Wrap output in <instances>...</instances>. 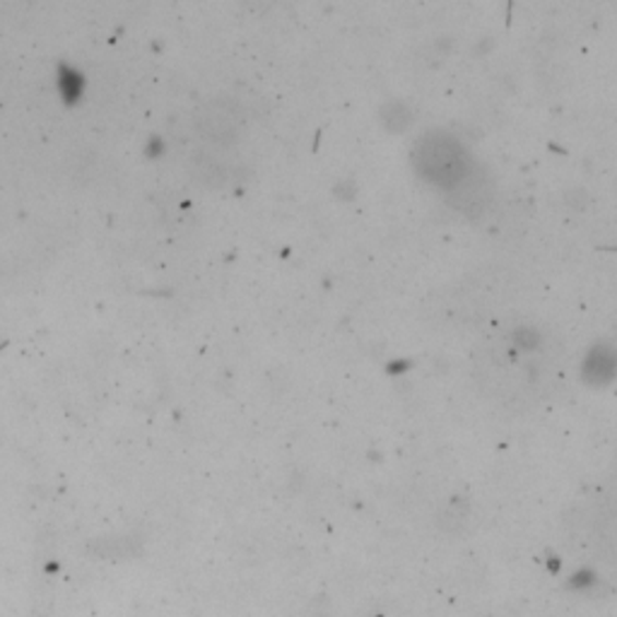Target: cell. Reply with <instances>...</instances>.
Listing matches in <instances>:
<instances>
[{
    "mask_svg": "<svg viewBox=\"0 0 617 617\" xmlns=\"http://www.w3.org/2000/svg\"><path fill=\"white\" fill-rule=\"evenodd\" d=\"M241 126V111L235 102L213 99L198 114V128L205 138H213L217 143H229L237 138Z\"/></svg>",
    "mask_w": 617,
    "mask_h": 617,
    "instance_id": "3",
    "label": "cell"
},
{
    "mask_svg": "<svg viewBox=\"0 0 617 617\" xmlns=\"http://www.w3.org/2000/svg\"><path fill=\"white\" fill-rule=\"evenodd\" d=\"M560 345L547 343L531 325L502 329L477 347V371L499 401L531 405L553 389L560 371Z\"/></svg>",
    "mask_w": 617,
    "mask_h": 617,
    "instance_id": "1",
    "label": "cell"
},
{
    "mask_svg": "<svg viewBox=\"0 0 617 617\" xmlns=\"http://www.w3.org/2000/svg\"><path fill=\"white\" fill-rule=\"evenodd\" d=\"M415 165L423 171V177L439 186L453 189L459 186L471 169V157L465 153L463 143L451 133L437 131L427 133L415 145Z\"/></svg>",
    "mask_w": 617,
    "mask_h": 617,
    "instance_id": "2",
    "label": "cell"
}]
</instances>
